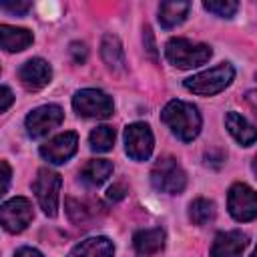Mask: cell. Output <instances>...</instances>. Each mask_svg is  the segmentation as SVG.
I'll return each instance as SVG.
<instances>
[{"label":"cell","mask_w":257,"mask_h":257,"mask_svg":"<svg viewBox=\"0 0 257 257\" xmlns=\"http://www.w3.org/2000/svg\"><path fill=\"white\" fill-rule=\"evenodd\" d=\"M32 217H34L32 203L26 197L8 199L0 207V221H2V227L8 233H20V231H24L30 225Z\"/></svg>","instance_id":"cell-8"},{"label":"cell","mask_w":257,"mask_h":257,"mask_svg":"<svg viewBox=\"0 0 257 257\" xmlns=\"http://www.w3.org/2000/svg\"><path fill=\"white\" fill-rule=\"evenodd\" d=\"M211 46L201 42H191L187 38H171L165 46L167 60L177 68L201 66L211 58Z\"/></svg>","instance_id":"cell-3"},{"label":"cell","mask_w":257,"mask_h":257,"mask_svg":"<svg viewBox=\"0 0 257 257\" xmlns=\"http://www.w3.org/2000/svg\"><path fill=\"white\" fill-rule=\"evenodd\" d=\"M253 173H255V175H257V157H255V159H253Z\"/></svg>","instance_id":"cell-30"},{"label":"cell","mask_w":257,"mask_h":257,"mask_svg":"<svg viewBox=\"0 0 257 257\" xmlns=\"http://www.w3.org/2000/svg\"><path fill=\"white\" fill-rule=\"evenodd\" d=\"M12 100H14L12 90H10L8 86H2V102H0V110H2V112H6V110H8V106L12 104Z\"/></svg>","instance_id":"cell-27"},{"label":"cell","mask_w":257,"mask_h":257,"mask_svg":"<svg viewBox=\"0 0 257 257\" xmlns=\"http://www.w3.org/2000/svg\"><path fill=\"white\" fill-rule=\"evenodd\" d=\"M191 10L189 2H181V0H167L159 4V22L163 28H175L177 24H181L187 14Z\"/></svg>","instance_id":"cell-19"},{"label":"cell","mask_w":257,"mask_h":257,"mask_svg":"<svg viewBox=\"0 0 257 257\" xmlns=\"http://www.w3.org/2000/svg\"><path fill=\"white\" fill-rule=\"evenodd\" d=\"M112 173V163L106 159H92L80 169V179L92 187L102 185Z\"/></svg>","instance_id":"cell-20"},{"label":"cell","mask_w":257,"mask_h":257,"mask_svg":"<svg viewBox=\"0 0 257 257\" xmlns=\"http://www.w3.org/2000/svg\"><path fill=\"white\" fill-rule=\"evenodd\" d=\"M225 124H227V131L231 133V137L239 145L249 147V145H253L257 141V128L245 116H241L239 112H235V110L227 112L225 114Z\"/></svg>","instance_id":"cell-14"},{"label":"cell","mask_w":257,"mask_h":257,"mask_svg":"<svg viewBox=\"0 0 257 257\" xmlns=\"http://www.w3.org/2000/svg\"><path fill=\"white\" fill-rule=\"evenodd\" d=\"M233 78H235V68L229 62H221L209 70L189 76L185 80V88L201 96H211L225 90L233 82Z\"/></svg>","instance_id":"cell-2"},{"label":"cell","mask_w":257,"mask_h":257,"mask_svg":"<svg viewBox=\"0 0 257 257\" xmlns=\"http://www.w3.org/2000/svg\"><path fill=\"white\" fill-rule=\"evenodd\" d=\"M151 183L157 191L167 195H179L187 185V175L183 167L173 157H163L155 163L151 171Z\"/></svg>","instance_id":"cell-4"},{"label":"cell","mask_w":257,"mask_h":257,"mask_svg":"<svg viewBox=\"0 0 257 257\" xmlns=\"http://www.w3.org/2000/svg\"><path fill=\"white\" fill-rule=\"evenodd\" d=\"M88 143H90V149L96 151V153H106V151H110L112 145H114V128H112V126H106V124L96 126V128L90 133Z\"/></svg>","instance_id":"cell-21"},{"label":"cell","mask_w":257,"mask_h":257,"mask_svg":"<svg viewBox=\"0 0 257 257\" xmlns=\"http://www.w3.org/2000/svg\"><path fill=\"white\" fill-rule=\"evenodd\" d=\"M163 122L185 143L193 141L201 131V114L199 108L185 100H171L165 104L161 112Z\"/></svg>","instance_id":"cell-1"},{"label":"cell","mask_w":257,"mask_h":257,"mask_svg":"<svg viewBox=\"0 0 257 257\" xmlns=\"http://www.w3.org/2000/svg\"><path fill=\"white\" fill-rule=\"evenodd\" d=\"M227 207L235 221H253L257 219V193L245 183H235L229 189Z\"/></svg>","instance_id":"cell-7"},{"label":"cell","mask_w":257,"mask_h":257,"mask_svg":"<svg viewBox=\"0 0 257 257\" xmlns=\"http://www.w3.org/2000/svg\"><path fill=\"white\" fill-rule=\"evenodd\" d=\"M155 139L147 122H133L124 128V151L135 161H147L153 153Z\"/></svg>","instance_id":"cell-9"},{"label":"cell","mask_w":257,"mask_h":257,"mask_svg":"<svg viewBox=\"0 0 257 257\" xmlns=\"http://www.w3.org/2000/svg\"><path fill=\"white\" fill-rule=\"evenodd\" d=\"M30 2H26V0H16V2H10V0H2L0 2V8L2 10H6V12H10V14H16V16H22V14H26L28 10H30Z\"/></svg>","instance_id":"cell-24"},{"label":"cell","mask_w":257,"mask_h":257,"mask_svg":"<svg viewBox=\"0 0 257 257\" xmlns=\"http://www.w3.org/2000/svg\"><path fill=\"white\" fill-rule=\"evenodd\" d=\"M114 245L106 237H88L72 247L68 257H112Z\"/></svg>","instance_id":"cell-16"},{"label":"cell","mask_w":257,"mask_h":257,"mask_svg":"<svg viewBox=\"0 0 257 257\" xmlns=\"http://www.w3.org/2000/svg\"><path fill=\"white\" fill-rule=\"evenodd\" d=\"M124 193H126L124 185H112V187H108V191H106V197H108L110 201H120V199L124 197Z\"/></svg>","instance_id":"cell-26"},{"label":"cell","mask_w":257,"mask_h":257,"mask_svg":"<svg viewBox=\"0 0 257 257\" xmlns=\"http://www.w3.org/2000/svg\"><path fill=\"white\" fill-rule=\"evenodd\" d=\"M249 239L239 229L233 231H221L215 235L211 245V257H241Z\"/></svg>","instance_id":"cell-13"},{"label":"cell","mask_w":257,"mask_h":257,"mask_svg":"<svg viewBox=\"0 0 257 257\" xmlns=\"http://www.w3.org/2000/svg\"><path fill=\"white\" fill-rule=\"evenodd\" d=\"M72 106L86 118H108L114 110L112 98L98 88H82L72 96Z\"/></svg>","instance_id":"cell-6"},{"label":"cell","mask_w":257,"mask_h":257,"mask_svg":"<svg viewBox=\"0 0 257 257\" xmlns=\"http://www.w3.org/2000/svg\"><path fill=\"white\" fill-rule=\"evenodd\" d=\"M52 78V68L44 58H30L18 68V80L26 90H40Z\"/></svg>","instance_id":"cell-12"},{"label":"cell","mask_w":257,"mask_h":257,"mask_svg":"<svg viewBox=\"0 0 257 257\" xmlns=\"http://www.w3.org/2000/svg\"><path fill=\"white\" fill-rule=\"evenodd\" d=\"M14 257H44L38 249H32V247H20L18 251H16V255Z\"/></svg>","instance_id":"cell-29"},{"label":"cell","mask_w":257,"mask_h":257,"mask_svg":"<svg viewBox=\"0 0 257 257\" xmlns=\"http://www.w3.org/2000/svg\"><path fill=\"white\" fill-rule=\"evenodd\" d=\"M189 219L195 225H207L209 221L215 219V205L207 199H195L189 207Z\"/></svg>","instance_id":"cell-22"},{"label":"cell","mask_w":257,"mask_h":257,"mask_svg":"<svg viewBox=\"0 0 257 257\" xmlns=\"http://www.w3.org/2000/svg\"><path fill=\"white\" fill-rule=\"evenodd\" d=\"M70 54H72L74 62H84L86 60V46L82 42H72L70 44Z\"/></svg>","instance_id":"cell-25"},{"label":"cell","mask_w":257,"mask_h":257,"mask_svg":"<svg viewBox=\"0 0 257 257\" xmlns=\"http://www.w3.org/2000/svg\"><path fill=\"white\" fill-rule=\"evenodd\" d=\"M251 257H257V247H255V251H253V255Z\"/></svg>","instance_id":"cell-31"},{"label":"cell","mask_w":257,"mask_h":257,"mask_svg":"<svg viewBox=\"0 0 257 257\" xmlns=\"http://www.w3.org/2000/svg\"><path fill=\"white\" fill-rule=\"evenodd\" d=\"M133 245L137 249V253L149 257V255H155L163 249L165 245V231L161 227H155V229H141L133 235Z\"/></svg>","instance_id":"cell-17"},{"label":"cell","mask_w":257,"mask_h":257,"mask_svg":"<svg viewBox=\"0 0 257 257\" xmlns=\"http://www.w3.org/2000/svg\"><path fill=\"white\" fill-rule=\"evenodd\" d=\"M100 54H102L104 64L112 72H124L126 60H124V50H122V44H120L118 36L104 34L102 36V42H100Z\"/></svg>","instance_id":"cell-15"},{"label":"cell","mask_w":257,"mask_h":257,"mask_svg":"<svg viewBox=\"0 0 257 257\" xmlns=\"http://www.w3.org/2000/svg\"><path fill=\"white\" fill-rule=\"evenodd\" d=\"M0 167H2V195L8 191V185H10V167H8V163L6 161H2L0 163Z\"/></svg>","instance_id":"cell-28"},{"label":"cell","mask_w":257,"mask_h":257,"mask_svg":"<svg viewBox=\"0 0 257 257\" xmlns=\"http://www.w3.org/2000/svg\"><path fill=\"white\" fill-rule=\"evenodd\" d=\"M60 185H62V179H60V175L56 171L40 169L36 173V179L32 183V189H34V195L38 199V205H40V209L44 211L46 217H56V213H58Z\"/></svg>","instance_id":"cell-5"},{"label":"cell","mask_w":257,"mask_h":257,"mask_svg":"<svg viewBox=\"0 0 257 257\" xmlns=\"http://www.w3.org/2000/svg\"><path fill=\"white\" fill-rule=\"evenodd\" d=\"M203 8L217 14V16L231 18L239 10V2H235V0H207V2H203Z\"/></svg>","instance_id":"cell-23"},{"label":"cell","mask_w":257,"mask_h":257,"mask_svg":"<svg viewBox=\"0 0 257 257\" xmlns=\"http://www.w3.org/2000/svg\"><path fill=\"white\" fill-rule=\"evenodd\" d=\"M64 118V112L58 104H44L34 108L26 116V133L32 139H42L46 137L52 128H56Z\"/></svg>","instance_id":"cell-10"},{"label":"cell","mask_w":257,"mask_h":257,"mask_svg":"<svg viewBox=\"0 0 257 257\" xmlns=\"http://www.w3.org/2000/svg\"><path fill=\"white\" fill-rule=\"evenodd\" d=\"M76 147H78V137L76 133L72 131H66L54 139H50L48 143H44L40 147V155L42 159H46L48 163L52 165H60L64 161H68L74 153H76Z\"/></svg>","instance_id":"cell-11"},{"label":"cell","mask_w":257,"mask_h":257,"mask_svg":"<svg viewBox=\"0 0 257 257\" xmlns=\"http://www.w3.org/2000/svg\"><path fill=\"white\" fill-rule=\"evenodd\" d=\"M32 32L26 28H16L8 24H0V44L6 52H20L32 44Z\"/></svg>","instance_id":"cell-18"}]
</instances>
